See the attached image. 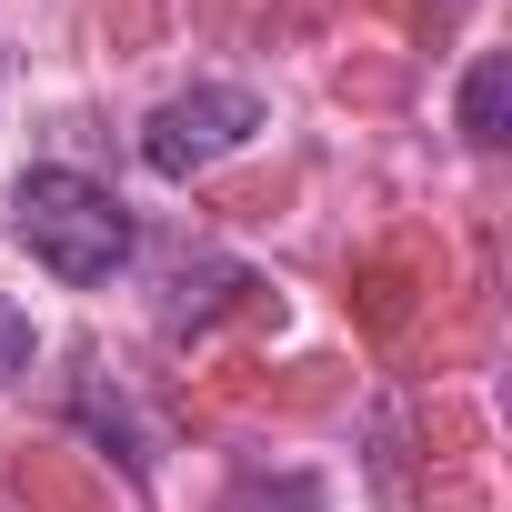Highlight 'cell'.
<instances>
[{
  "label": "cell",
  "mask_w": 512,
  "mask_h": 512,
  "mask_svg": "<svg viewBox=\"0 0 512 512\" xmlns=\"http://www.w3.org/2000/svg\"><path fill=\"white\" fill-rule=\"evenodd\" d=\"M11 241L31 251V262L51 272V282H71V292H101L121 262H131V211L111 201V181H91V171H21L11 181Z\"/></svg>",
  "instance_id": "1"
},
{
  "label": "cell",
  "mask_w": 512,
  "mask_h": 512,
  "mask_svg": "<svg viewBox=\"0 0 512 512\" xmlns=\"http://www.w3.org/2000/svg\"><path fill=\"white\" fill-rule=\"evenodd\" d=\"M251 131H262V91H241V81H191L181 101H161L141 121V161L161 181H201L211 161H231Z\"/></svg>",
  "instance_id": "2"
},
{
  "label": "cell",
  "mask_w": 512,
  "mask_h": 512,
  "mask_svg": "<svg viewBox=\"0 0 512 512\" xmlns=\"http://www.w3.org/2000/svg\"><path fill=\"white\" fill-rule=\"evenodd\" d=\"M502 81H512L502 51H482L472 81H462V141H472V151H502Z\"/></svg>",
  "instance_id": "3"
},
{
  "label": "cell",
  "mask_w": 512,
  "mask_h": 512,
  "mask_svg": "<svg viewBox=\"0 0 512 512\" xmlns=\"http://www.w3.org/2000/svg\"><path fill=\"white\" fill-rule=\"evenodd\" d=\"M221 512H332V502H322L312 472H251V482H231Z\"/></svg>",
  "instance_id": "4"
},
{
  "label": "cell",
  "mask_w": 512,
  "mask_h": 512,
  "mask_svg": "<svg viewBox=\"0 0 512 512\" xmlns=\"http://www.w3.org/2000/svg\"><path fill=\"white\" fill-rule=\"evenodd\" d=\"M31 352H41V342H31V312H21V302H0V382H21Z\"/></svg>",
  "instance_id": "5"
}]
</instances>
